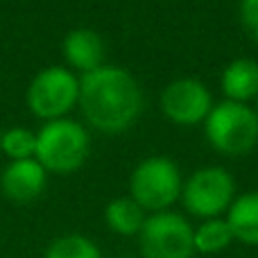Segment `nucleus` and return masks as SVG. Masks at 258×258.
Masks as SVG:
<instances>
[{"label": "nucleus", "instance_id": "obj_18", "mask_svg": "<svg viewBox=\"0 0 258 258\" xmlns=\"http://www.w3.org/2000/svg\"><path fill=\"white\" fill-rule=\"evenodd\" d=\"M0 141H3V134H0Z\"/></svg>", "mask_w": 258, "mask_h": 258}, {"label": "nucleus", "instance_id": "obj_7", "mask_svg": "<svg viewBox=\"0 0 258 258\" xmlns=\"http://www.w3.org/2000/svg\"><path fill=\"white\" fill-rule=\"evenodd\" d=\"M80 102V80L63 66L43 68L27 89V107L36 118L59 120Z\"/></svg>", "mask_w": 258, "mask_h": 258}, {"label": "nucleus", "instance_id": "obj_11", "mask_svg": "<svg viewBox=\"0 0 258 258\" xmlns=\"http://www.w3.org/2000/svg\"><path fill=\"white\" fill-rule=\"evenodd\" d=\"M220 89L231 102L247 104L251 98H258V61L249 57L229 61L220 77Z\"/></svg>", "mask_w": 258, "mask_h": 258}, {"label": "nucleus", "instance_id": "obj_1", "mask_svg": "<svg viewBox=\"0 0 258 258\" xmlns=\"http://www.w3.org/2000/svg\"><path fill=\"white\" fill-rule=\"evenodd\" d=\"M77 104L91 127L104 134H122L141 116L143 91L127 68L102 63L80 77Z\"/></svg>", "mask_w": 258, "mask_h": 258}, {"label": "nucleus", "instance_id": "obj_8", "mask_svg": "<svg viewBox=\"0 0 258 258\" xmlns=\"http://www.w3.org/2000/svg\"><path fill=\"white\" fill-rule=\"evenodd\" d=\"M213 109L211 91L195 77H179L161 93V111L179 127H195L206 120Z\"/></svg>", "mask_w": 258, "mask_h": 258}, {"label": "nucleus", "instance_id": "obj_3", "mask_svg": "<svg viewBox=\"0 0 258 258\" xmlns=\"http://www.w3.org/2000/svg\"><path fill=\"white\" fill-rule=\"evenodd\" d=\"M91 152V138L84 125L59 118L50 120L36 134V154L34 159L45 168V172L68 174L80 170L86 163Z\"/></svg>", "mask_w": 258, "mask_h": 258}, {"label": "nucleus", "instance_id": "obj_10", "mask_svg": "<svg viewBox=\"0 0 258 258\" xmlns=\"http://www.w3.org/2000/svg\"><path fill=\"white\" fill-rule=\"evenodd\" d=\"M61 52H63V59H66L68 66L84 75V73H91L102 66L104 43L98 32L89 30V27H77V30L66 34Z\"/></svg>", "mask_w": 258, "mask_h": 258}, {"label": "nucleus", "instance_id": "obj_5", "mask_svg": "<svg viewBox=\"0 0 258 258\" xmlns=\"http://www.w3.org/2000/svg\"><path fill=\"white\" fill-rule=\"evenodd\" d=\"M179 200L192 218H222L236 200V179L220 165L200 168L183 181Z\"/></svg>", "mask_w": 258, "mask_h": 258}, {"label": "nucleus", "instance_id": "obj_2", "mask_svg": "<svg viewBox=\"0 0 258 258\" xmlns=\"http://www.w3.org/2000/svg\"><path fill=\"white\" fill-rule=\"evenodd\" d=\"M204 136L224 156L249 154L258 143V113L249 104L222 100L204 120Z\"/></svg>", "mask_w": 258, "mask_h": 258}, {"label": "nucleus", "instance_id": "obj_17", "mask_svg": "<svg viewBox=\"0 0 258 258\" xmlns=\"http://www.w3.org/2000/svg\"><path fill=\"white\" fill-rule=\"evenodd\" d=\"M238 12H240L242 25H245L247 32L258 41V0H240Z\"/></svg>", "mask_w": 258, "mask_h": 258}, {"label": "nucleus", "instance_id": "obj_19", "mask_svg": "<svg viewBox=\"0 0 258 258\" xmlns=\"http://www.w3.org/2000/svg\"><path fill=\"white\" fill-rule=\"evenodd\" d=\"M256 100H258V98H256ZM256 113H258V109H256Z\"/></svg>", "mask_w": 258, "mask_h": 258}, {"label": "nucleus", "instance_id": "obj_16", "mask_svg": "<svg viewBox=\"0 0 258 258\" xmlns=\"http://www.w3.org/2000/svg\"><path fill=\"white\" fill-rule=\"evenodd\" d=\"M0 152L9 156L12 161H23V159H34L36 154V134L30 129H9L3 134L0 141Z\"/></svg>", "mask_w": 258, "mask_h": 258}, {"label": "nucleus", "instance_id": "obj_9", "mask_svg": "<svg viewBox=\"0 0 258 258\" xmlns=\"http://www.w3.org/2000/svg\"><path fill=\"white\" fill-rule=\"evenodd\" d=\"M45 179H48L45 168L36 159L12 161L0 177V188H3L5 197H9L12 202L25 204L43 192Z\"/></svg>", "mask_w": 258, "mask_h": 258}, {"label": "nucleus", "instance_id": "obj_15", "mask_svg": "<svg viewBox=\"0 0 258 258\" xmlns=\"http://www.w3.org/2000/svg\"><path fill=\"white\" fill-rule=\"evenodd\" d=\"M45 258H102L98 245L91 238L80 236V233H71V236H61L48 247Z\"/></svg>", "mask_w": 258, "mask_h": 258}, {"label": "nucleus", "instance_id": "obj_12", "mask_svg": "<svg viewBox=\"0 0 258 258\" xmlns=\"http://www.w3.org/2000/svg\"><path fill=\"white\" fill-rule=\"evenodd\" d=\"M224 220L231 227L233 240L247 247H258V190L236 195Z\"/></svg>", "mask_w": 258, "mask_h": 258}, {"label": "nucleus", "instance_id": "obj_4", "mask_svg": "<svg viewBox=\"0 0 258 258\" xmlns=\"http://www.w3.org/2000/svg\"><path fill=\"white\" fill-rule=\"evenodd\" d=\"M181 170L170 156H147L129 177V197L150 213L170 211L181 197Z\"/></svg>", "mask_w": 258, "mask_h": 258}, {"label": "nucleus", "instance_id": "obj_14", "mask_svg": "<svg viewBox=\"0 0 258 258\" xmlns=\"http://www.w3.org/2000/svg\"><path fill=\"white\" fill-rule=\"evenodd\" d=\"M233 242L231 227L224 218L202 220L200 227L192 229L195 254H220Z\"/></svg>", "mask_w": 258, "mask_h": 258}, {"label": "nucleus", "instance_id": "obj_6", "mask_svg": "<svg viewBox=\"0 0 258 258\" xmlns=\"http://www.w3.org/2000/svg\"><path fill=\"white\" fill-rule=\"evenodd\" d=\"M192 224L174 211L150 213L138 233L143 258H192Z\"/></svg>", "mask_w": 258, "mask_h": 258}, {"label": "nucleus", "instance_id": "obj_13", "mask_svg": "<svg viewBox=\"0 0 258 258\" xmlns=\"http://www.w3.org/2000/svg\"><path fill=\"white\" fill-rule=\"evenodd\" d=\"M145 211L132 200V197H116L104 209L107 227L118 236H138L145 222Z\"/></svg>", "mask_w": 258, "mask_h": 258}]
</instances>
